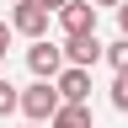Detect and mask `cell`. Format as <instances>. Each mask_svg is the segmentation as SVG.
Wrapping results in <instances>:
<instances>
[{
    "instance_id": "obj_1",
    "label": "cell",
    "mask_w": 128,
    "mask_h": 128,
    "mask_svg": "<svg viewBox=\"0 0 128 128\" xmlns=\"http://www.w3.org/2000/svg\"><path fill=\"white\" fill-rule=\"evenodd\" d=\"M59 112H64V96H59L54 80H32V86L22 91V118L27 123H54Z\"/></svg>"
},
{
    "instance_id": "obj_2",
    "label": "cell",
    "mask_w": 128,
    "mask_h": 128,
    "mask_svg": "<svg viewBox=\"0 0 128 128\" xmlns=\"http://www.w3.org/2000/svg\"><path fill=\"white\" fill-rule=\"evenodd\" d=\"M27 70L38 75V80H59L64 70H70L64 43H48V38H43V43H32V48H27Z\"/></svg>"
},
{
    "instance_id": "obj_3",
    "label": "cell",
    "mask_w": 128,
    "mask_h": 128,
    "mask_svg": "<svg viewBox=\"0 0 128 128\" xmlns=\"http://www.w3.org/2000/svg\"><path fill=\"white\" fill-rule=\"evenodd\" d=\"M48 22H54V11H43L38 0H16L11 6V27L22 32V38H32V43L48 38Z\"/></svg>"
},
{
    "instance_id": "obj_4",
    "label": "cell",
    "mask_w": 128,
    "mask_h": 128,
    "mask_svg": "<svg viewBox=\"0 0 128 128\" xmlns=\"http://www.w3.org/2000/svg\"><path fill=\"white\" fill-rule=\"evenodd\" d=\"M59 32L64 38H91L96 32V6L91 0H70V6L59 11Z\"/></svg>"
},
{
    "instance_id": "obj_5",
    "label": "cell",
    "mask_w": 128,
    "mask_h": 128,
    "mask_svg": "<svg viewBox=\"0 0 128 128\" xmlns=\"http://www.w3.org/2000/svg\"><path fill=\"white\" fill-rule=\"evenodd\" d=\"M64 59H70V70H96V64L107 59V43L96 38H64Z\"/></svg>"
},
{
    "instance_id": "obj_6",
    "label": "cell",
    "mask_w": 128,
    "mask_h": 128,
    "mask_svg": "<svg viewBox=\"0 0 128 128\" xmlns=\"http://www.w3.org/2000/svg\"><path fill=\"white\" fill-rule=\"evenodd\" d=\"M54 86H59V96H64V107H86V102H91V70H64Z\"/></svg>"
},
{
    "instance_id": "obj_7",
    "label": "cell",
    "mask_w": 128,
    "mask_h": 128,
    "mask_svg": "<svg viewBox=\"0 0 128 128\" xmlns=\"http://www.w3.org/2000/svg\"><path fill=\"white\" fill-rule=\"evenodd\" d=\"M48 128H91V107H64Z\"/></svg>"
},
{
    "instance_id": "obj_8",
    "label": "cell",
    "mask_w": 128,
    "mask_h": 128,
    "mask_svg": "<svg viewBox=\"0 0 128 128\" xmlns=\"http://www.w3.org/2000/svg\"><path fill=\"white\" fill-rule=\"evenodd\" d=\"M11 112H22V91L0 75V118H11Z\"/></svg>"
},
{
    "instance_id": "obj_9",
    "label": "cell",
    "mask_w": 128,
    "mask_h": 128,
    "mask_svg": "<svg viewBox=\"0 0 128 128\" xmlns=\"http://www.w3.org/2000/svg\"><path fill=\"white\" fill-rule=\"evenodd\" d=\"M107 64H112V75H128V38L107 43Z\"/></svg>"
},
{
    "instance_id": "obj_10",
    "label": "cell",
    "mask_w": 128,
    "mask_h": 128,
    "mask_svg": "<svg viewBox=\"0 0 128 128\" xmlns=\"http://www.w3.org/2000/svg\"><path fill=\"white\" fill-rule=\"evenodd\" d=\"M112 107L128 112V75H112Z\"/></svg>"
},
{
    "instance_id": "obj_11",
    "label": "cell",
    "mask_w": 128,
    "mask_h": 128,
    "mask_svg": "<svg viewBox=\"0 0 128 128\" xmlns=\"http://www.w3.org/2000/svg\"><path fill=\"white\" fill-rule=\"evenodd\" d=\"M11 38H16V27H11V22H0V64H6V54H11Z\"/></svg>"
},
{
    "instance_id": "obj_12",
    "label": "cell",
    "mask_w": 128,
    "mask_h": 128,
    "mask_svg": "<svg viewBox=\"0 0 128 128\" xmlns=\"http://www.w3.org/2000/svg\"><path fill=\"white\" fill-rule=\"evenodd\" d=\"M38 6H43V11H54V16H59L64 6H70V0H38Z\"/></svg>"
},
{
    "instance_id": "obj_13",
    "label": "cell",
    "mask_w": 128,
    "mask_h": 128,
    "mask_svg": "<svg viewBox=\"0 0 128 128\" xmlns=\"http://www.w3.org/2000/svg\"><path fill=\"white\" fill-rule=\"evenodd\" d=\"M91 6H96V11H102V6H118V11H123V6H128V0H91Z\"/></svg>"
},
{
    "instance_id": "obj_14",
    "label": "cell",
    "mask_w": 128,
    "mask_h": 128,
    "mask_svg": "<svg viewBox=\"0 0 128 128\" xmlns=\"http://www.w3.org/2000/svg\"><path fill=\"white\" fill-rule=\"evenodd\" d=\"M118 27H123V38H128V6H123V11H118Z\"/></svg>"
},
{
    "instance_id": "obj_15",
    "label": "cell",
    "mask_w": 128,
    "mask_h": 128,
    "mask_svg": "<svg viewBox=\"0 0 128 128\" xmlns=\"http://www.w3.org/2000/svg\"><path fill=\"white\" fill-rule=\"evenodd\" d=\"M27 128H38V123H27Z\"/></svg>"
}]
</instances>
